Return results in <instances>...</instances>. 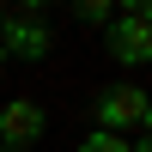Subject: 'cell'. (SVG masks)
I'll return each mask as SVG.
<instances>
[{
	"label": "cell",
	"mask_w": 152,
	"mask_h": 152,
	"mask_svg": "<svg viewBox=\"0 0 152 152\" xmlns=\"http://www.w3.org/2000/svg\"><path fill=\"white\" fill-rule=\"evenodd\" d=\"M104 55L116 61V67H146V61H152V24L116 12V18L104 24Z\"/></svg>",
	"instance_id": "4"
},
{
	"label": "cell",
	"mask_w": 152,
	"mask_h": 152,
	"mask_svg": "<svg viewBox=\"0 0 152 152\" xmlns=\"http://www.w3.org/2000/svg\"><path fill=\"white\" fill-rule=\"evenodd\" d=\"M73 18H79V24H97V31H104V24L116 18V6H97V0H85V6L73 12Z\"/></svg>",
	"instance_id": "6"
},
{
	"label": "cell",
	"mask_w": 152,
	"mask_h": 152,
	"mask_svg": "<svg viewBox=\"0 0 152 152\" xmlns=\"http://www.w3.org/2000/svg\"><path fill=\"white\" fill-rule=\"evenodd\" d=\"M146 110H152V91L140 85H104V91L91 97V122L104 134H146Z\"/></svg>",
	"instance_id": "1"
},
{
	"label": "cell",
	"mask_w": 152,
	"mask_h": 152,
	"mask_svg": "<svg viewBox=\"0 0 152 152\" xmlns=\"http://www.w3.org/2000/svg\"><path fill=\"white\" fill-rule=\"evenodd\" d=\"M0 24H6V6H0Z\"/></svg>",
	"instance_id": "8"
},
{
	"label": "cell",
	"mask_w": 152,
	"mask_h": 152,
	"mask_svg": "<svg viewBox=\"0 0 152 152\" xmlns=\"http://www.w3.org/2000/svg\"><path fill=\"white\" fill-rule=\"evenodd\" d=\"M134 152H152V134H140V140H134Z\"/></svg>",
	"instance_id": "7"
},
{
	"label": "cell",
	"mask_w": 152,
	"mask_h": 152,
	"mask_svg": "<svg viewBox=\"0 0 152 152\" xmlns=\"http://www.w3.org/2000/svg\"><path fill=\"white\" fill-rule=\"evenodd\" d=\"M73 152H134V140H122V134H104V128H91Z\"/></svg>",
	"instance_id": "5"
},
{
	"label": "cell",
	"mask_w": 152,
	"mask_h": 152,
	"mask_svg": "<svg viewBox=\"0 0 152 152\" xmlns=\"http://www.w3.org/2000/svg\"><path fill=\"white\" fill-rule=\"evenodd\" d=\"M0 152H6V146H0Z\"/></svg>",
	"instance_id": "9"
},
{
	"label": "cell",
	"mask_w": 152,
	"mask_h": 152,
	"mask_svg": "<svg viewBox=\"0 0 152 152\" xmlns=\"http://www.w3.org/2000/svg\"><path fill=\"white\" fill-rule=\"evenodd\" d=\"M43 134H49V110L37 97H6L0 104V146L6 152H31Z\"/></svg>",
	"instance_id": "3"
},
{
	"label": "cell",
	"mask_w": 152,
	"mask_h": 152,
	"mask_svg": "<svg viewBox=\"0 0 152 152\" xmlns=\"http://www.w3.org/2000/svg\"><path fill=\"white\" fill-rule=\"evenodd\" d=\"M49 24H43V0H24V12H6V24H0V49H6L12 61H43L49 55Z\"/></svg>",
	"instance_id": "2"
}]
</instances>
